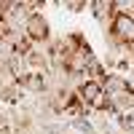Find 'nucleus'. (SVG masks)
<instances>
[{"instance_id": "f257e3e1", "label": "nucleus", "mask_w": 134, "mask_h": 134, "mask_svg": "<svg viewBox=\"0 0 134 134\" xmlns=\"http://www.w3.org/2000/svg\"><path fill=\"white\" fill-rule=\"evenodd\" d=\"M105 35L110 43H115V46L124 51L134 43V16H126V14H115L113 21H110V27L105 30Z\"/></svg>"}, {"instance_id": "f03ea898", "label": "nucleus", "mask_w": 134, "mask_h": 134, "mask_svg": "<svg viewBox=\"0 0 134 134\" xmlns=\"http://www.w3.org/2000/svg\"><path fill=\"white\" fill-rule=\"evenodd\" d=\"M75 94H78V99L83 102V107H86V110H105V107H107V97H105L102 81L86 78L83 83H78Z\"/></svg>"}, {"instance_id": "7ed1b4c3", "label": "nucleus", "mask_w": 134, "mask_h": 134, "mask_svg": "<svg viewBox=\"0 0 134 134\" xmlns=\"http://www.w3.org/2000/svg\"><path fill=\"white\" fill-rule=\"evenodd\" d=\"M24 38L32 43V46H48L51 40V21L46 19V14H30L27 27H24Z\"/></svg>"}, {"instance_id": "20e7f679", "label": "nucleus", "mask_w": 134, "mask_h": 134, "mask_svg": "<svg viewBox=\"0 0 134 134\" xmlns=\"http://www.w3.org/2000/svg\"><path fill=\"white\" fill-rule=\"evenodd\" d=\"M88 11H91L94 19L99 21V27L107 30L113 16H115V0H94V3H88Z\"/></svg>"}, {"instance_id": "39448f33", "label": "nucleus", "mask_w": 134, "mask_h": 134, "mask_svg": "<svg viewBox=\"0 0 134 134\" xmlns=\"http://www.w3.org/2000/svg\"><path fill=\"white\" fill-rule=\"evenodd\" d=\"M64 11H70V14H81L83 8H88V3H62Z\"/></svg>"}, {"instance_id": "423d86ee", "label": "nucleus", "mask_w": 134, "mask_h": 134, "mask_svg": "<svg viewBox=\"0 0 134 134\" xmlns=\"http://www.w3.org/2000/svg\"><path fill=\"white\" fill-rule=\"evenodd\" d=\"M126 51H129V62H131V67H134V43H131V46H129Z\"/></svg>"}]
</instances>
